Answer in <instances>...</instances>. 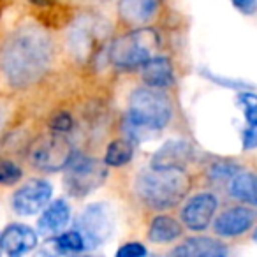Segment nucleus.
Wrapping results in <instances>:
<instances>
[{
    "label": "nucleus",
    "instance_id": "nucleus-14",
    "mask_svg": "<svg viewBox=\"0 0 257 257\" xmlns=\"http://www.w3.org/2000/svg\"><path fill=\"white\" fill-rule=\"evenodd\" d=\"M69 218H71L69 204L64 199H57L50 206L48 204L44 206L43 215H41L39 222H37V227H39L41 234H58L69 224Z\"/></svg>",
    "mask_w": 257,
    "mask_h": 257
},
{
    "label": "nucleus",
    "instance_id": "nucleus-21",
    "mask_svg": "<svg viewBox=\"0 0 257 257\" xmlns=\"http://www.w3.org/2000/svg\"><path fill=\"white\" fill-rule=\"evenodd\" d=\"M53 245L57 248V252H81L85 250V241H83V236L78 231H69L64 234H58L53 239Z\"/></svg>",
    "mask_w": 257,
    "mask_h": 257
},
{
    "label": "nucleus",
    "instance_id": "nucleus-13",
    "mask_svg": "<svg viewBox=\"0 0 257 257\" xmlns=\"http://www.w3.org/2000/svg\"><path fill=\"white\" fill-rule=\"evenodd\" d=\"M192 157V147L187 141L173 140L164 143L155 155L152 157V168L168 169V168H185V164Z\"/></svg>",
    "mask_w": 257,
    "mask_h": 257
},
{
    "label": "nucleus",
    "instance_id": "nucleus-2",
    "mask_svg": "<svg viewBox=\"0 0 257 257\" xmlns=\"http://www.w3.org/2000/svg\"><path fill=\"white\" fill-rule=\"evenodd\" d=\"M190 178L182 168L141 171L136 180V190L145 204L155 210L173 208L189 194Z\"/></svg>",
    "mask_w": 257,
    "mask_h": 257
},
{
    "label": "nucleus",
    "instance_id": "nucleus-20",
    "mask_svg": "<svg viewBox=\"0 0 257 257\" xmlns=\"http://www.w3.org/2000/svg\"><path fill=\"white\" fill-rule=\"evenodd\" d=\"M134 157V140L131 138H121V140H114L109 143L104 155V164L111 166V168H120L131 162Z\"/></svg>",
    "mask_w": 257,
    "mask_h": 257
},
{
    "label": "nucleus",
    "instance_id": "nucleus-5",
    "mask_svg": "<svg viewBox=\"0 0 257 257\" xmlns=\"http://www.w3.org/2000/svg\"><path fill=\"white\" fill-rule=\"evenodd\" d=\"M106 22L99 16H79L69 30V46L78 60L92 62L102 51L107 37Z\"/></svg>",
    "mask_w": 257,
    "mask_h": 257
},
{
    "label": "nucleus",
    "instance_id": "nucleus-30",
    "mask_svg": "<svg viewBox=\"0 0 257 257\" xmlns=\"http://www.w3.org/2000/svg\"><path fill=\"white\" fill-rule=\"evenodd\" d=\"M0 252H2V245H0Z\"/></svg>",
    "mask_w": 257,
    "mask_h": 257
},
{
    "label": "nucleus",
    "instance_id": "nucleus-17",
    "mask_svg": "<svg viewBox=\"0 0 257 257\" xmlns=\"http://www.w3.org/2000/svg\"><path fill=\"white\" fill-rule=\"evenodd\" d=\"M141 67H143V81L148 86L166 88L173 83V65L166 57H152Z\"/></svg>",
    "mask_w": 257,
    "mask_h": 257
},
{
    "label": "nucleus",
    "instance_id": "nucleus-27",
    "mask_svg": "<svg viewBox=\"0 0 257 257\" xmlns=\"http://www.w3.org/2000/svg\"><path fill=\"white\" fill-rule=\"evenodd\" d=\"M243 148L245 150L257 148V125H250L243 131Z\"/></svg>",
    "mask_w": 257,
    "mask_h": 257
},
{
    "label": "nucleus",
    "instance_id": "nucleus-7",
    "mask_svg": "<svg viewBox=\"0 0 257 257\" xmlns=\"http://www.w3.org/2000/svg\"><path fill=\"white\" fill-rule=\"evenodd\" d=\"M74 155L72 145L62 133H48L39 136L29 150V161L43 171H60Z\"/></svg>",
    "mask_w": 257,
    "mask_h": 257
},
{
    "label": "nucleus",
    "instance_id": "nucleus-25",
    "mask_svg": "<svg viewBox=\"0 0 257 257\" xmlns=\"http://www.w3.org/2000/svg\"><path fill=\"white\" fill-rule=\"evenodd\" d=\"M147 255V248L141 243H125L123 246L116 250V257H143Z\"/></svg>",
    "mask_w": 257,
    "mask_h": 257
},
{
    "label": "nucleus",
    "instance_id": "nucleus-12",
    "mask_svg": "<svg viewBox=\"0 0 257 257\" xmlns=\"http://www.w3.org/2000/svg\"><path fill=\"white\" fill-rule=\"evenodd\" d=\"M0 245L8 255H23L36 248L37 234L25 224H9L0 234Z\"/></svg>",
    "mask_w": 257,
    "mask_h": 257
},
{
    "label": "nucleus",
    "instance_id": "nucleus-15",
    "mask_svg": "<svg viewBox=\"0 0 257 257\" xmlns=\"http://www.w3.org/2000/svg\"><path fill=\"white\" fill-rule=\"evenodd\" d=\"M225 246L220 241L208 236H196L189 238L173 250V255H183V257H220L225 255Z\"/></svg>",
    "mask_w": 257,
    "mask_h": 257
},
{
    "label": "nucleus",
    "instance_id": "nucleus-24",
    "mask_svg": "<svg viewBox=\"0 0 257 257\" xmlns=\"http://www.w3.org/2000/svg\"><path fill=\"white\" fill-rule=\"evenodd\" d=\"M239 104L245 107V116L250 125H257V95L253 93H241L238 97Z\"/></svg>",
    "mask_w": 257,
    "mask_h": 257
},
{
    "label": "nucleus",
    "instance_id": "nucleus-10",
    "mask_svg": "<svg viewBox=\"0 0 257 257\" xmlns=\"http://www.w3.org/2000/svg\"><path fill=\"white\" fill-rule=\"evenodd\" d=\"M218 206V201L213 194H197L187 201L182 210V220L190 231H204L213 218V213Z\"/></svg>",
    "mask_w": 257,
    "mask_h": 257
},
{
    "label": "nucleus",
    "instance_id": "nucleus-18",
    "mask_svg": "<svg viewBox=\"0 0 257 257\" xmlns=\"http://www.w3.org/2000/svg\"><path fill=\"white\" fill-rule=\"evenodd\" d=\"M229 194L236 199L257 206V175L253 173H238L231 178Z\"/></svg>",
    "mask_w": 257,
    "mask_h": 257
},
{
    "label": "nucleus",
    "instance_id": "nucleus-8",
    "mask_svg": "<svg viewBox=\"0 0 257 257\" xmlns=\"http://www.w3.org/2000/svg\"><path fill=\"white\" fill-rule=\"evenodd\" d=\"M76 231L83 236L85 248H97L113 232V213L104 203H93L81 211L76 220Z\"/></svg>",
    "mask_w": 257,
    "mask_h": 257
},
{
    "label": "nucleus",
    "instance_id": "nucleus-9",
    "mask_svg": "<svg viewBox=\"0 0 257 257\" xmlns=\"http://www.w3.org/2000/svg\"><path fill=\"white\" fill-rule=\"evenodd\" d=\"M51 194H53V187L50 182L41 178L29 180L23 183L13 196V208L18 215H36L50 203Z\"/></svg>",
    "mask_w": 257,
    "mask_h": 257
},
{
    "label": "nucleus",
    "instance_id": "nucleus-1",
    "mask_svg": "<svg viewBox=\"0 0 257 257\" xmlns=\"http://www.w3.org/2000/svg\"><path fill=\"white\" fill-rule=\"evenodd\" d=\"M53 46L43 29L23 25L11 32L0 50V69L16 88L36 83L48 71Z\"/></svg>",
    "mask_w": 257,
    "mask_h": 257
},
{
    "label": "nucleus",
    "instance_id": "nucleus-26",
    "mask_svg": "<svg viewBox=\"0 0 257 257\" xmlns=\"http://www.w3.org/2000/svg\"><path fill=\"white\" fill-rule=\"evenodd\" d=\"M51 128H53L55 133H67L72 128V118L69 113H58L51 118Z\"/></svg>",
    "mask_w": 257,
    "mask_h": 257
},
{
    "label": "nucleus",
    "instance_id": "nucleus-22",
    "mask_svg": "<svg viewBox=\"0 0 257 257\" xmlns=\"http://www.w3.org/2000/svg\"><path fill=\"white\" fill-rule=\"evenodd\" d=\"M239 173L238 164L234 162H227V161H220V162H215L213 166L210 168V178L215 180V182H222V180H231L234 175Z\"/></svg>",
    "mask_w": 257,
    "mask_h": 257
},
{
    "label": "nucleus",
    "instance_id": "nucleus-23",
    "mask_svg": "<svg viewBox=\"0 0 257 257\" xmlns=\"http://www.w3.org/2000/svg\"><path fill=\"white\" fill-rule=\"evenodd\" d=\"M23 171L18 164L11 161L0 162V185H15L22 178Z\"/></svg>",
    "mask_w": 257,
    "mask_h": 257
},
{
    "label": "nucleus",
    "instance_id": "nucleus-19",
    "mask_svg": "<svg viewBox=\"0 0 257 257\" xmlns=\"http://www.w3.org/2000/svg\"><path fill=\"white\" fill-rule=\"evenodd\" d=\"M183 232L182 225L171 217L166 215H159L152 220L150 231H148V238L155 243H166V241H175L176 238H180Z\"/></svg>",
    "mask_w": 257,
    "mask_h": 257
},
{
    "label": "nucleus",
    "instance_id": "nucleus-16",
    "mask_svg": "<svg viewBox=\"0 0 257 257\" xmlns=\"http://www.w3.org/2000/svg\"><path fill=\"white\" fill-rule=\"evenodd\" d=\"M157 8L159 0H120L118 15L128 25H141L155 15Z\"/></svg>",
    "mask_w": 257,
    "mask_h": 257
},
{
    "label": "nucleus",
    "instance_id": "nucleus-11",
    "mask_svg": "<svg viewBox=\"0 0 257 257\" xmlns=\"http://www.w3.org/2000/svg\"><path fill=\"white\" fill-rule=\"evenodd\" d=\"M253 220H255V213H253L250 208L234 206L218 215L213 227L218 236L234 238V236H239L248 231L253 225Z\"/></svg>",
    "mask_w": 257,
    "mask_h": 257
},
{
    "label": "nucleus",
    "instance_id": "nucleus-4",
    "mask_svg": "<svg viewBox=\"0 0 257 257\" xmlns=\"http://www.w3.org/2000/svg\"><path fill=\"white\" fill-rule=\"evenodd\" d=\"M159 36L152 29H138L113 41L109 60L118 69H136L150 60L159 48Z\"/></svg>",
    "mask_w": 257,
    "mask_h": 257
},
{
    "label": "nucleus",
    "instance_id": "nucleus-3",
    "mask_svg": "<svg viewBox=\"0 0 257 257\" xmlns=\"http://www.w3.org/2000/svg\"><path fill=\"white\" fill-rule=\"evenodd\" d=\"M171 100L161 88H138L128 100L127 128L131 140H138L147 133L164 128L171 120Z\"/></svg>",
    "mask_w": 257,
    "mask_h": 257
},
{
    "label": "nucleus",
    "instance_id": "nucleus-6",
    "mask_svg": "<svg viewBox=\"0 0 257 257\" xmlns=\"http://www.w3.org/2000/svg\"><path fill=\"white\" fill-rule=\"evenodd\" d=\"M65 187L69 194L83 197L97 190L107 178V169L104 162L92 157L74 154L65 166Z\"/></svg>",
    "mask_w": 257,
    "mask_h": 257
},
{
    "label": "nucleus",
    "instance_id": "nucleus-29",
    "mask_svg": "<svg viewBox=\"0 0 257 257\" xmlns=\"http://www.w3.org/2000/svg\"><path fill=\"white\" fill-rule=\"evenodd\" d=\"M253 241H257V229H255V232H253Z\"/></svg>",
    "mask_w": 257,
    "mask_h": 257
},
{
    "label": "nucleus",
    "instance_id": "nucleus-28",
    "mask_svg": "<svg viewBox=\"0 0 257 257\" xmlns=\"http://www.w3.org/2000/svg\"><path fill=\"white\" fill-rule=\"evenodd\" d=\"M231 4L243 15H253L257 11V0H231Z\"/></svg>",
    "mask_w": 257,
    "mask_h": 257
}]
</instances>
